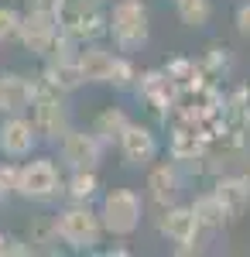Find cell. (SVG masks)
Wrapping results in <instances>:
<instances>
[{"mask_svg": "<svg viewBox=\"0 0 250 257\" xmlns=\"http://www.w3.org/2000/svg\"><path fill=\"white\" fill-rule=\"evenodd\" d=\"M106 35L113 38L120 52H134L141 45H148V7L141 0H116L113 11L106 14Z\"/></svg>", "mask_w": 250, "mask_h": 257, "instance_id": "1", "label": "cell"}, {"mask_svg": "<svg viewBox=\"0 0 250 257\" xmlns=\"http://www.w3.org/2000/svg\"><path fill=\"white\" fill-rule=\"evenodd\" d=\"M55 233L72 250H93L103 237V223H99V213L89 209V202H72V206L58 209Z\"/></svg>", "mask_w": 250, "mask_h": 257, "instance_id": "2", "label": "cell"}, {"mask_svg": "<svg viewBox=\"0 0 250 257\" xmlns=\"http://www.w3.org/2000/svg\"><path fill=\"white\" fill-rule=\"evenodd\" d=\"M65 192V182L58 175V165L55 158H31L18 165V192L14 196L21 199H31V202H52Z\"/></svg>", "mask_w": 250, "mask_h": 257, "instance_id": "3", "label": "cell"}, {"mask_svg": "<svg viewBox=\"0 0 250 257\" xmlns=\"http://www.w3.org/2000/svg\"><path fill=\"white\" fill-rule=\"evenodd\" d=\"M58 31L72 35L79 45L99 41L106 35L103 4H96V0H65V7L58 11Z\"/></svg>", "mask_w": 250, "mask_h": 257, "instance_id": "4", "label": "cell"}, {"mask_svg": "<svg viewBox=\"0 0 250 257\" xmlns=\"http://www.w3.org/2000/svg\"><path fill=\"white\" fill-rule=\"evenodd\" d=\"M141 213H144V206H141V196H137L134 189H113L99 202V223L113 237L134 233L137 226H141Z\"/></svg>", "mask_w": 250, "mask_h": 257, "instance_id": "5", "label": "cell"}, {"mask_svg": "<svg viewBox=\"0 0 250 257\" xmlns=\"http://www.w3.org/2000/svg\"><path fill=\"white\" fill-rule=\"evenodd\" d=\"M28 113H31L28 120L35 123L38 138H45V141H58L69 127H72V123H69V110H65V96L45 89L41 82L35 86V96H31V103H28Z\"/></svg>", "mask_w": 250, "mask_h": 257, "instance_id": "6", "label": "cell"}, {"mask_svg": "<svg viewBox=\"0 0 250 257\" xmlns=\"http://www.w3.org/2000/svg\"><path fill=\"white\" fill-rule=\"evenodd\" d=\"M103 141L93 131H65L58 138V158L69 172H96L99 161H103Z\"/></svg>", "mask_w": 250, "mask_h": 257, "instance_id": "7", "label": "cell"}, {"mask_svg": "<svg viewBox=\"0 0 250 257\" xmlns=\"http://www.w3.org/2000/svg\"><path fill=\"white\" fill-rule=\"evenodd\" d=\"M38 131L35 123L24 117V113H11V117L0 120V155L11 161H24L35 155L38 148Z\"/></svg>", "mask_w": 250, "mask_h": 257, "instance_id": "8", "label": "cell"}, {"mask_svg": "<svg viewBox=\"0 0 250 257\" xmlns=\"http://www.w3.org/2000/svg\"><path fill=\"white\" fill-rule=\"evenodd\" d=\"M58 35V18L55 14H48V11H38V7H28L24 14H21V31H18V41L31 52V55H38L45 59V52L52 48V41Z\"/></svg>", "mask_w": 250, "mask_h": 257, "instance_id": "9", "label": "cell"}, {"mask_svg": "<svg viewBox=\"0 0 250 257\" xmlns=\"http://www.w3.org/2000/svg\"><path fill=\"white\" fill-rule=\"evenodd\" d=\"M38 82L21 76V72H0V117L11 113H28V103L35 96Z\"/></svg>", "mask_w": 250, "mask_h": 257, "instance_id": "10", "label": "cell"}, {"mask_svg": "<svg viewBox=\"0 0 250 257\" xmlns=\"http://www.w3.org/2000/svg\"><path fill=\"white\" fill-rule=\"evenodd\" d=\"M120 151H123V158L127 165H134V168H144V165H151L154 155H158V141L148 127H141V123H127L123 127V134H120Z\"/></svg>", "mask_w": 250, "mask_h": 257, "instance_id": "11", "label": "cell"}, {"mask_svg": "<svg viewBox=\"0 0 250 257\" xmlns=\"http://www.w3.org/2000/svg\"><path fill=\"white\" fill-rule=\"evenodd\" d=\"M158 230L175 243H195L199 237V223H195L192 206H165V213L158 216Z\"/></svg>", "mask_w": 250, "mask_h": 257, "instance_id": "12", "label": "cell"}, {"mask_svg": "<svg viewBox=\"0 0 250 257\" xmlns=\"http://www.w3.org/2000/svg\"><path fill=\"white\" fill-rule=\"evenodd\" d=\"M113 52L110 48H103L96 41H89V45H79V55H76V69L82 82H106L110 79V69H113Z\"/></svg>", "mask_w": 250, "mask_h": 257, "instance_id": "13", "label": "cell"}, {"mask_svg": "<svg viewBox=\"0 0 250 257\" xmlns=\"http://www.w3.org/2000/svg\"><path fill=\"white\" fill-rule=\"evenodd\" d=\"M137 93L151 103L154 110L161 113V117H168V110H172V103L178 99V89H175V82L165 76V69H154V72H144L141 79H137Z\"/></svg>", "mask_w": 250, "mask_h": 257, "instance_id": "14", "label": "cell"}, {"mask_svg": "<svg viewBox=\"0 0 250 257\" xmlns=\"http://www.w3.org/2000/svg\"><path fill=\"white\" fill-rule=\"evenodd\" d=\"M212 196L223 202L226 219L233 223V219H240L250 209V182L243 175H226V178H219V182H216Z\"/></svg>", "mask_w": 250, "mask_h": 257, "instance_id": "15", "label": "cell"}, {"mask_svg": "<svg viewBox=\"0 0 250 257\" xmlns=\"http://www.w3.org/2000/svg\"><path fill=\"white\" fill-rule=\"evenodd\" d=\"M38 82L45 89H52L58 96H69L82 86V76H79L76 62H55V59H45V69H41Z\"/></svg>", "mask_w": 250, "mask_h": 257, "instance_id": "16", "label": "cell"}, {"mask_svg": "<svg viewBox=\"0 0 250 257\" xmlns=\"http://www.w3.org/2000/svg\"><path fill=\"white\" fill-rule=\"evenodd\" d=\"M178 172H175L172 165H158L148 178V189H151L154 202H161V206H172L175 199H178Z\"/></svg>", "mask_w": 250, "mask_h": 257, "instance_id": "17", "label": "cell"}, {"mask_svg": "<svg viewBox=\"0 0 250 257\" xmlns=\"http://www.w3.org/2000/svg\"><path fill=\"white\" fill-rule=\"evenodd\" d=\"M192 213H195L199 230H223V223H230V219H226V209H223V202L212 196V192H202V196L195 199Z\"/></svg>", "mask_w": 250, "mask_h": 257, "instance_id": "18", "label": "cell"}, {"mask_svg": "<svg viewBox=\"0 0 250 257\" xmlns=\"http://www.w3.org/2000/svg\"><path fill=\"white\" fill-rule=\"evenodd\" d=\"M127 123H131V120H127V113H123L120 106H106V110L93 120V134H96L103 144H110V141H116L120 134H123Z\"/></svg>", "mask_w": 250, "mask_h": 257, "instance_id": "19", "label": "cell"}, {"mask_svg": "<svg viewBox=\"0 0 250 257\" xmlns=\"http://www.w3.org/2000/svg\"><path fill=\"white\" fill-rule=\"evenodd\" d=\"M65 192L72 202H93L99 192V178L96 172H72V178L65 182Z\"/></svg>", "mask_w": 250, "mask_h": 257, "instance_id": "20", "label": "cell"}, {"mask_svg": "<svg viewBox=\"0 0 250 257\" xmlns=\"http://www.w3.org/2000/svg\"><path fill=\"white\" fill-rule=\"evenodd\" d=\"M175 7H178V18L185 28H206L212 18L209 0H175Z\"/></svg>", "mask_w": 250, "mask_h": 257, "instance_id": "21", "label": "cell"}, {"mask_svg": "<svg viewBox=\"0 0 250 257\" xmlns=\"http://www.w3.org/2000/svg\"><path fill=\"white\" fill-rule=\"evenodd\" d=\"M18 31H21V11L11 4H0V45L18 41Z\"/></svg>", "mask_w": 250, "mask_h": 257, "instance_id": "22", "label": "cell"}, {"mask_svg": "<svg viewBox=\"0 0 250 257\" xmlns=\"http://www.w3.org/2000/svg\"><path fill=\"white\" fill-rule=\"evenodd\" d=\"M106 82H110L113 89H131V86L137 82V69L131 65V59H120V55H116L113 69H110V79H106Z\"/></svg>", "mask_w": 250, "mask_h": 257, "instance_id": "23", "label": "cell"}, {"mask_svg": "<svg viewBox=\"0 0 250 257\" xmlns=\"http://www.w3.org/2000/svg\"><path fill=\"white\" fill-rule=\"evenodd\" d=\"M230 48H223V45H212L209 55L202 59V72H209V76H223V72H230Z\"/></svg>", "mask_w": 250, "mask_h": 257, "instance_id": "24", "label": "cell"}, {"mask_svg": "<svg viewBox=\"0 0 250 257\" xmlns=\"http://www.w3.org/2000/svg\"><path fill=\"white\" fill-rule=\"evenodd\" d=\"M14 192H18V165L14 161H4L0 165V202H7Z\"/></svg>", "mask_w": 250, "mask_h": 257, "instance_id": "25", "label": "cell"}, {"mask_svg": "<svg viewBox=\"0 0 250 257\" xmlns=\"http://www.w3.org/2000/svg\"><path fill=\"white\" fill-rule=\"evenodd\" d=\"M28 254H31V243L28 240L4 237V243H0V257H28Z\"/></svg>", "mask_w": 250, "mask_h": 257, "instance_id": "26", "label": "cell"}, {"mask_svg": "<svg viewBox=\"0 0 250 257\" xmlns=\"http://www.w3.org/2000/svg\"><path fill=\"white\" fill-rule=\"evenodd\" d=\"M236 31H240L243 38H250V0H243V4L236 7Z\"/></svg>", "mask_w": 250, "mask_h": 257, "instance_id": "27", "label": "cell"}, {"mask_svg": "<svg viewBox=\"0 0 250 257\" xmlns=\"http://www.w3.org/2000/svg\"><path fill=\"white\" fill-rule=\"evenodd\" d=\"M28 7H38V11H48V14H55L65 7V0H28Z\"/></svg>", "mask_w": 250, "mask_h": 257, "instance_id": "28", "label": "cell"}, {"mask_svg": "<svg viewBox=\"0 0 250 257\" xmlns=\"http://www.w3.org/2000/svg\"><path fill=\"white\" fill-rule=\"evenodd\" d=\"M247 131H250V106H247Z\"/></svg>", "mask_w": 250, "mask_h": 257, "instance_id": "29", "label": "cell"}, {"mask_svg": "<svg viewBox=\"0 0 250 257\" xmlns=\"http://www.w3.org/2000/svg\"><path fill=\"white\" fill-rule=\"evenodd\" d=\"M243 178H247V182H250V168H247V172H243Z\"/></svg>", "mask_w": 250, "mask_h": 257, "instance_id": "30", "label": "cell"}, {"mask_svg": "<svg viewBox=\"0 0 250 257\" xmlns=\"http://www.w3.org/2000/svg\"><path fill=\"white\" fill-rule=\"evenodd\" d=\"M0 243H4V233H0Z\"/></svg>", "mask_w": 250, "mask_h": 257, "instance_id": "31", "label": "cell"}, {"mask_svg": "<svg viewBox=\"0 0 250 257\" xmlns=\"http://www.w3.org/2000/svg\"><path fill=\"white\" fill-rule=\"evenodd\" d=\"M96 4H106V0H96Z\"/></svg>", "mask_w": 250, "mask_h": 257, "instance_id": "32", "label": "cell"}]
</instances>
